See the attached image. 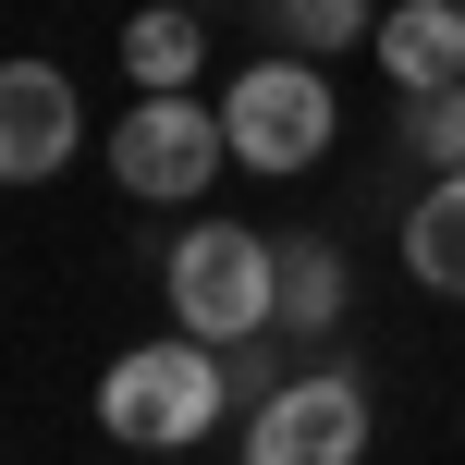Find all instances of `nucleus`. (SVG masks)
Segmentation results:
<instances>
[{"label":"nucleus","mask_w":465,"mask_h":465,"mask_svg":"<svg viewBox=\"0 0 465 465\" xmlns=\"http://www.w3.org/2000/svg\"><path fill=\"white\" fill-rule=\"evenodd\" d=\"M221 404H232L221 343H135V355H111V368H98V429H111V441H135V453L209 441Z\"/></svg>","instance_id":"1"},{"label":"nucleus","mask_w":465,"mask_h":465,"mask_svg":"<svg viewBox=\"0 0 465 465\" xmlns=\"http://www.w3.org/2000/svg\"><path fill=\"white\" fill-rule=\"evenodd\" d=\"M160 282H172L184 343H245V331L282 319V245H257L245 221H196L184 245L160 257Z\"/></svg>","instance_id":"2"},{"label":"nucleus","mask_w":465,"mask_h":465,"mask_svg":"<svg viewBox=\"0 0 465 465\" xmlns=\"http://www.w3.org/2000/svg\"><path fill=\"white\" fill-rule=\"evenodd\" d=\"M221 123H232V160L245 172H306L331 147V74L306 62V49H282V62H257V74H232V98H221Z\"/></svg>","instance_id":"3"},{"label":"nucleus","mask_w":465,"mask_h":465,"mask_svg":"<svg viewBox=\"0 0 465 465\" xmlns=\"http://www.w3.org/2000/svg\"><path fill=\"white\" fill-rule=\"evenodd\" d=\"M221 160H232V123L209 98H135V111L111 123V172L135 196H209Z\"/></svg>","instance_id":"4"},{"label":"nucleus","mask_w":465,"mask_h":465,"mask_svg":"<svg viewBox=\"0 0 465 465\" xmlns=\"http://www.w3.org/2000/svg\"><path fill=\"white\" fill-rule=\"evenodd\" d=\"M245 465H368V392H355L343 368L282 380L245 417Z\"/></svg>","instance_id":"5"},{"label":"nucleus","mask_w":465,"mask_h":465,"mask_svg":"<svg viewBox=\"0 0 465 465\" xmlns=\"http://www.w3.org/2000/svg\"><path fill=\"white\" fill-rule=\"evenodd\" d=\"M74 147H86L74 74L62 62H13L0 74V172H13V184H49V172H74Z\"/></svg>","instance_id":"6"},{"label":"nucleus","mask_w":465,"mask_h":465,"mask_svg":"<svg viewBox=\"0 0 465 465\" xmlns=\"http://www.w3.org/2000/svg\"><path fill=\"white\" fill-rule=\"evenodd\" d=\"M380 74H392L404 98L465 86V0H404V13H380Z\"/></svg>","instance_id":"7"},{"label":"nucleus","mask_w":465,"mask_h":465,"mask_svg":"<svg viewBox=\"0 0 465 465\" xmlns=\"http://www.w3.org/2000/svg\"><path fill=\"white\" fill-rule=\"evenodd\" d=\"M404 270H417L429 294H465V172H441V184L404 209Z\"/></svg>","instance_id":"8"},{"label":"nucleus","mask_w":465,"mask_h":465,"mask_svg":"<svg viewBox=\"0 0 465 465\" xmlns=\"http://www.w3.org/2000/svg\"><path fill=\"white\" fill-rule=\"evenodd\" d=\"M196 62H209V49H196V13H184V0H147V13L123 25V74H135L147 98H184Z\"/></svg>","instance_id":"9"},{"label":"nucleus","mask_w":465,"mask_h":465,"mask_svg":"<svg viewBox=\"0 0 465 465\" xmlns=\"http://www.w3.org/2000/svg\"><path fill=\"white\" fill-rule=\"evenodd\" d=\"M343 282H331V245H282V319H331Z\"/></svg>","instance_id":"10"},{"label":"nucleus","mask_w":465,"mask_h":465,"mask_svg":"<svg viewBox=\"0 0 465 465\" xmlns=\"http://www.w3.org/2000/svg\"><path fill=\"white\" fill-rule=\"evenodd\" d=\"M404 135H417V160H429V172H465V86L417 98V123H404Z\"/></svg>","instance_id":"11"},{"label":"nucleus","mask_w":465,"mask_h":465,"mask_svg":"<svg viewBox=\"0 0 465 465\" xmlns=\"http://www.w3.org/2000/svg\"><path fill=\"white\" fill-rule=\"evenodd\" d=\"M355 13H368V0H282L294 49H331V37H355Z\"/></svg>","instance_id":"12"}]
</instances>
